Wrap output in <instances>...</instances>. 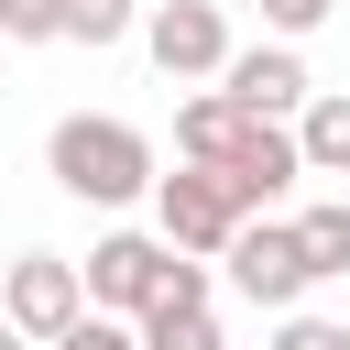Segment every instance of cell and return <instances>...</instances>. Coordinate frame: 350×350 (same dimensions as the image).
<instances>
[{
  "instance_id": "1",
  "label": "cell",
  "mask_w": 350,
  "mask_h": 350,
  "mask_svg": "<svg viewBox=\"0 0 350 350\" xmlns=\"http://www.w3.org/2000/svg\"><path fill=\"white\" fill-rule=\"evenodd\" d=\"M44 175H55L77 208H131V197H153V186H164V153H153V131H142V120L66 109V120L44 131Z\"/></svg>"
},
{
  "instance_id": "2",
  "label": "cell",
  "mask_w": 350,
  "mask_h": 350,
  "mask_svg": "<svg viewBox=\"0 0 350 350\" xmlns=\"http://www.w3.org/2000/svg\"><path fill=\"white\" fill-rule=\"evenodd\" d=\"M153 230H164L186 262H230V241L252 230V208L230 197V175H208V164H175V175L153 186Z\"/></svg>"
},
{
  "instance_id": "3",
  "label": "cell",
  "mask_w": 350,
  "mask_h": 350,
  "mask_svg": "<svg viewBox=\"0 0 350 350\" xmlns=\"http://www.w3.org/2000/svg\"><path fill=\"white\" fill-rule=\"evenodd\" d=\"M142 55H153L175 88H219L241 44H230V11H219V0H153V11H142Z\"/></svg>"
},
{
  "instance_id": "4",
  "label": "cell",
  "mask_w": 350,
  "mask_h": 350,
  "mask_svg": "<svg viewBox=\"0 0 350 350\" xmlns=\"http://www.w3.org/2000/svg\"><path fill=\"white\" fill-rule=\"evenodd\" d=\"M175 262H186V252H175L164 230H109V241H88V306H98V317H142V306L175 284Z\"/></svg>"
},
{
  "instance_id": "5",
  "label": "cell",
  "mask_w": 350,
  "mask_h": 350,
  "mask_svg": "<svg viewBox=\"0 0 350 350\" xmlns=\"http://www.w3.org/2000/svg\"><path fill=\"white\" fill-rule=\"evenodd\" d=\"M0 317H11L33 350H55V339L88 317V262H66V252H22V262L0 273Z\"/></svg>"
},
{
  "instance_id": "6",
  "label": "cell",
  "mask_w": 350,
  "mask_h": 350,
  "mask_svg": "<svg viewBox=\"0 0 350 350\" xmlns=\"http://www.w3.org/2000/svg\"><path fill=\"white\" fill-rule=\"evenodd\" d=\"M230 284L262 306V317H295L306 295H317V262H306V241H295V219H252L241 241H230Z\"/></svg>"
},
{
  "instance_id": "7",
  "label": "cell",
  "mask_w": 350,
  "mask_h": 350,
  "mask_svg": "<svg viewBox=\"0 0 350 350\" xmlns=\"http://www.w3.org/2000/svg\"><path fill=\"white\" fill-rule=\"evenodd\" d=\"M219 88H230V98H241L252 120H306V98H317V77H306V44H284V33L241 44Z\"/></svg>"
},
{
  "instance_id": "8",
  "label": "cell",
  "mask_w": 350,
  "mask_h": 350,
  "mask_svg": "<svg viewBox=\"0 0 350 350\" xmlns=\"http://www.w3.org/2000/svg\"><path fill=\"white\" fill-rule=\"evenodd\" d=\"M208 175H230V197H241L252 219H273L284 186L306 175V142H295V120H252V131L230 142V164H208Z\"/></svg>"
},
{
  "instance_id": "9",
  "label": "cell",
  "mask_w": 350,
  "mask_h": 350,
  "mask_svg": "<svg viewBox=\"0 0 350 350\" xmlns=\"http://www.w3.org/2000/svg\"><path fill=\"white\" fill-rule=\"evenodd\" d=\"M131 328H142V350H230V339H219V284H208V262H175V284H164Z\"/></svg>"
},
{
  "instance_id": "10",
  "label": "cell",
  "mask_w": 350,
  "mask_h": 350,
  "mask_svg": "<svg viewBox=\"0 0 350 350\" xmlns=\"http://www.w3.org/2000/svg\"><path fill=\"white\" fill-rule=\"evenodd\" d=\"M252 131V109L230 88H186L175 98V164H230V142Z\"/></svg>"
},
{
  "instance_id": "11",
  "label": "cell",
  "mask_w": 350,
  "mask_h": 350,
  "mask_svg": "<svg viewBox=\"0 0 350 350\" xmlns=\"http://www.w3.org/2000/svg\"><path fill=\"white\" fill-rule=\"evenodd\" d=\"M295 142H306V175H350V88H317Z\"/></svg>"
},
{
  "instance_id": "12",
  "label": "cell",
  "mask_w": 350,
  "mask_h": 350,
  "mask_svg": "<svg viewBox=\"0 0 350 350\" xmlns=\"http://www.w3.org/2000/svg\"><path fill=\"white\" fill-rule=\"evenodd\" d=\"M295 241H306L317 284H339V273H350V197H317V208H295Z\"/></svg>"
},
{
  "instance_id": "13",
  "label": "cell",
  "mask_w": 350,
  "mask_h": 350,
  "mask_svg": "<svg viewBox=\"0 0 350 350\" xmlns=\"http://www.w3.org/2000/svg\"><path fill=\"white\" fill-rule=\"evenodd\" d=\"M131 33H142V0H66V44L109 55V44H131Z\"/></svg>"
},
{
  "instance_id": "14",
  "label": "cell",
  "mask_w": 350,
  "mask_h": 350,
  "mask_svg": "<svg viewBox=\"0 0 350 350\" xmlns=\"http://www.w3.org/2000/svg\"><path fill=\"white\" fill-rule=\"evenodd\" d=\"M0 33L11 44H66V0H0Z\"/></svg>"
},
{
  "instance_id": "15",
  "label": "cell",
  "mask_w": 350,
  "mask_h": 350,
  "mask_svg": "<svg viewBox=\"0 0 350 350\" xmlns=\"http://www.w3.org/2000/svg\"><path fill=\"white\" fill-rule=\"evenodd\" d=\"M273 350H350V317H317V306H295V317H273Z\"/></svg>"
},
{
  "instance_id": "16",
  "label": "cell",
  "mask_w": 350,
  "mask_h": 350,
  "mask_svg": "<svg viewBox=\"0 0 350 350\" xmlns=\"http://www.w3.org/2000/svg\"><path fill=\"white\" fill-rule=\"evenodd\" d=\"M55 350H142V328H131V317H98V306H88V317H77V328H66Z\"/></svg>"
},
{
  "instance_id": "17",
  "label": "cell",
  "mask_w": 350,
  "mask_h": 350,
  "mask_svg": "<svg viewBox=\"0 0 350 350\" xmlns=\"http://www.w3.org/2000/svg\"><path fill=\"white\" fill-rule=\"evenodd\" d=\"M339 0H262V33H284V44H306L317 22H328Z\"/></svg>"
},
{
  "instance_id": "18",
  "label": "cell",
  "mask_w": 350,
  "mask_h": 350,
  "mask_svg": "<svg viewBox=\"0 0 350 350\" xmlns=\"http://www.w3.org/2000/svg\"><path fill=\"white\" fill-rule=\"evenodd\" d=\"M0 350H33V339H22V328H11V317H0Z\"/></svg>"
},
{
  "instance_id": "19",
  "label": "cell",
  "mask_w": 350,
  "mask_h": 350,
  "mask_svg": "<svg viewBox=\"0 0 350 350\" xmlns=\"http://www.w3.org/2000/svg\"><path fill=\"white\" fill-rule=\"evenodd\" d=\"M0 44H11V33H0Z\"/></svg>"
}]
</instances>
